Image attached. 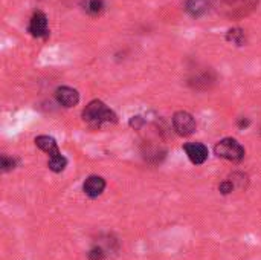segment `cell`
Listing matches in <instances>:
<instances>
[{
    "label": "cell",
    "instance_id": "8",
    "mask_svg": "<svg viewBox=\"0 0 261 260\" xmlns=\"http://www.w3.org/2000/svg\"><path fill=\"white\" fill-rule=\"evenodd\" d=\"M82 190L89 198L95 199V198L101 196L103 192L106 190V181L101 176H89L82 185Z\"/></svg>",
    "mask_w": 261,
    "mask_h": 260
},
{
    "label": "cell",
    "instance_id": "3",
    "mask_svg": "<svg viewBox=\"0 0 261 260\" xmlns=\"http://www.w3.org/2000/svg\"><path fill=\"white\" fill-rule=\"evenodd\" d=\"M172 127L181 136H190L196 132V120L188 112H176L172 117Z\"/></svg>",
    "mask_w": 261,
    "mask_h": 260
},
{
    "label": "cell",
    "instance_id": "10",
    "mask_svg": "<svg viewBox=\"0 0 261 260\" xmlns=\"http://www.w3.org/2000/svg\"><path fill=\"white\" fill-rule=\"evenodd\" d=\"M35 145H37L40 150H43L45 153H48L49 158L61 153L60 148H58L57 141H55L52 136H48V135H40V136H37V138H35Z\"/></svg>",
    "mask_w": 261,
    "mask_h": 260
},
{
    "label": "cell",
    "instance_id": "4",
    "mask_svg": "<svg viewBox=\"0 0 261 260\" xmlns=\"http://www.w3.org/2000/svg\"><path fill=\"white\" fill-rule=\"evenodd\" d=\"M225 10L231 17H241L247 16L255 7L258 5V0H223Z\"/></svg>",
    "mask_w": 261,
    "mask_h": 260
},
{
    "label": "cell",
    "instance_id": "15",
    "mask_svg": "<svg viewBox=\"0 0 261 260\" xmlns=\"http://www.w3.org/2000/svg\"><path fill=\"white\" fill-rule=\"evenodd\" d=\"M0 165H2V170L4 171H10L16 167V161L13 158H8L7 155L2 156V159H0Z\"/></svg>",
    "mask_w": 261,
    "mask_h": 260
},
{
    "label": "cell",
    "instance_id": "16",
    "mask_svg": "<svg viewBox=\"0 0 261 260\" xmlns=\"http://www.w3.org/2000/svg\"><path fill=\"white\" fill-rule=\"evenodd\" d=\"M234 189H235V185L232 184V181H223V182L219 185V190H220L222 195H229Z\"/></svg>",
    "mask_w": 261,
    "mask_h": 260
},
{
    "label": "cell",
    "instance_id": "12",
    "mask_svg": "<svg viewBox=\"0 0 261 260\" xmlns=\"http://www.w3.org/2000/svg\"><path fill=\"white\" fill-rule=\"evenodd\" d=\"M48 167L54 171V173H61L66 167H67V159L60 153L55 156H51L48 161Z\"/></svg>",
    "mask_w": 261,
    "mask_h": 260
},
{
    "label": "cell",
    "instance_id": "17",
    "mask_svg": "<svg viewBox=\"0 0 261 260\" xmlns=\"http://www.w3.org/2000/svg\"><path fill=\"white\" fill-rule=\"evenodd\" d=\"M142 123H144V121H142L141 117H133V118L130 120V126L135 127V129H139V127L142 126Z\"/></svg>",
    "mask_w": 261,
    "mask_h": 260
},
{
    "label": "cell",
    "instance_id": "11",
    "mask_svg": "<svg viewBox=\"0 0 261 260\" xmlns=\"http://www.w3.org/2000/svg\"><path fill=\"white\" fill-rule=\"evenodd\" d=\"M104 10H106V5L103 0H87L84 4V11L92 17L101 16L104 13Z\"/></svg>",
    "mask_w": 261,
    "mask_h": 260
},
{
    "label": "cell",
    "instance_id": "6",
    "mask_svg": "<svg viewBox=\"0 0 261 260\" xmlns=\"http://www.w3.org/2000/svg\"><path fill=\"white\" fill-rule=\"evenodd\" d=\"M184 150L188 159L196 165H200L208 159V147L202 142H188L184 145Z\"/></svg>",
    "mask_w": 261,
    "mask_h": 260
},
{
    "label": "cell",
    "instance_id": "13",
    "mask_svg": "<svg viewBox=\"0 0 261 260\" xmlns=\"http://www.w3.org/2000/svg\"><path fill=\"white\" fill-rule=\"evenodd\" d=\"M226 40L234 43V45H237V46H243L246 43V34L240 28H232L226 34Z\"/></svg>",
    "mask_w": 261,
    "mask_h": 260
},
{
    "label": "cell",
    "instance_id": "5",
    "mask_svg": "<svg viewBox=\"0 0 261 260\" xmlns=\"http://www.w3.org/2000/svg\"><path fill=\"white\" fill-rule=\"evenodd\" d=\"M28 31L31 32L32 37L37 39H46L49 35V26H48V17L45 13L37 11L32 14L31 20H29V26Z\"/></svg>",
    "mask_w": 261,
    "mask_h": 260
},
{
    "label": "cell",
    "instance_id": "1",
    "mask_svg": "<svg viewBox=\"0 0 261 260\" xmlns=\"http://www.w3.org/2000/svg\"><path fill=\"white\" fill-rule=\"evenodd\" d=\"M82 120L91 127H101L104 124H110L116 121V115L112 109H109L101 100H94L87 104L82 110Z\"/></svg>",
    "mask_w": 261,
    "mask_h": 260
},
{
    "label": "cell",
    "instance_id": "2",
    "mask_svg": "<svg viewBox=\"0 0 261 260\" xmlns=\"http://www.w3.org/2000/svg\"><path fill=\"white\" fill-rule=\"evenodd\" d=\"M214 152L219 158H223V159L232 161V162H240L244 158L243 145L234 138H225V139L219 141L214 147Z\"/></svg>",
    "mask_w": 261,
    "mask_h": 260
},
{
    "label": "cell",
    "instance_id": "7",
    "mask_svg": "<svg viewBox=\"0 0 261 260\" xmlns=\"http://www.w3.org/2000/svg\"><path fill=\"white\" fill-rule=\"evenodd\" d=\"M55 98H57V101L61 106H64V107H73L79 101V94L73 88H69V86H61V88H58L55 91Z\"/></svg>",
    "mask_w": 261,
    "mask_h": 260
},
{
    "label": "cell",
    "instance_id": "14",
    "mask_svg": "<svg viewBox=\"0 0 261 260\" xmlns=\"http://www.w3.org/2000/svg\"><path fill=\"white\" fill-rule=\"evenodd\" d=\"M89 260H104L106 258V252L101 246H95L89 251Z\"/></svg>",
    "mask_w": 261,
    "mask_h": 260
},
{
    "label": "cell",
    "instance_id": "9",
    "mask_svg": "<svg viewBox=\"0 0 261 260\" xmlns=\"http://www.w3.org/2000/svg\"><path fill=\"white\" fill-rule=\"evenodd\" d=\"M185 10L191 17H203L209 11V0H187Z\"/></svg>",
    "mask_w": 261,
    "mask_h": 260
}]
</instances>
